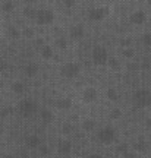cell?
Instances as JSON below:
<instances>
[{
	"mask_svg": "<svg viewBox=\"0 0 151 158\" xmlns=\"http://www.w3.org/2000/svg\"><path fill=\"white\" fill-rule=\"evenodd\" d=\"M54 19H56V15H54V12L51 10V9H37V15H35V23L38 25V27H49L51 23L54 22Z\"/></svg>",
	"mask_w": 151,
	"mask_h": 158,
	"instance_id": "cell-6",
	"label": "cell"
},
{
	"mask_svg": "<svg viewBox=\"0 0 151 158\" xmlns=\"http://www.w3.org/2000/svg\"><path fill=\"white\" fill-rule=\"evenodd\" d=\"M122 116H123V111H122V108H119V107H113L110 110V113H109V117L112 118V120H120Z\"/></svg>",
	"mask_w": 151,
	"mask_h": 158,
	"instance_id": "cell-26",
	"label": "cell"
},
{
	"mask_svg": "<svg viewBox=\"0 0 151 158\" xmlns=\"http://www.w3.org/2000/svg\"><path fill=\"white\" fill-rule=\"evenodd\" d=\"M40 117L43 120V123H51L54 120V113L50 108H41L40 110Z\"/></svg>",
	"mask_w": 151,
	"mask_h": 158,
	"instance_id": "cell-19",
	"label": "cell"
},
{
	"mask_svg": "<svg viewBox=\"0 0 151 158\" xmlns=\"http://www.w3.org/2000/svg\"><path fill=\"white\" fill-rule=\"evenodd\" d=\"M132 149H134L135 154H144L148 151V142L144 139V138H140V139H136L134 145H132Z\"/></svg>",
	"mask_w": 151,
	"mask_h": 158,
	"instance_id": "cell-14",
	"label": "cell"
},
{
	"mask_svg": "<svg viewBox=\"0 0 151 158\" xmlns=\"http://www.w3.org/2000/svg\"><path fill=\"white\" fill-rule=\"evenodd\" d=\"M126 69H128V70H131V72H135V70H138V69H140V63L129 62L128 64H126Z\"/></svg>",
	"mask_w": 151,
	"mask_h": 158,
	"instance_id": "cell-32",
	"label": "cell"
},
{
	"mask_svg": "<svg viewBox=\"0 0 151 158\" xmlns=\"http://www.w3.org/2000/svg\"><path fill=\"white\" fill-rule=\"evenodd\" d=\"M24 72H25V76L29 79H34L37 75L40 73V66L37 63L34 62H29L25 64V69H24Z\"/></svg>",
	"mask_w": 151,
	"mask_h": 158,
	"instance_id": "cell-13",
	"label": "cell"
},
{
	"mask_svg": "<svg viewBox=\"0 0 151 158\" xmlns=\"http://www.w3.org/2000/svg\"><path fill=\"white\" fill-rule=\"evenodd\" d=\"M145 124H147V127H148V126H150V127H151V118H147Z\"/></svg>",
	"mask_w": 151,
	"mask_h": 158,
	"instance_id": "cell-38",
	"label": "cell"
},
{
	"mask_svg": "<svg viewBox=\"0 0 151 158\" xmlns=\"http://www.w3.org/2000/svg\"><path fill=\"white\" fill-rule=\"evenodd\" d=\"M150 21H151V16H150Z\"/></svg>",
	"mask_w": 151,
	"mask_h": 158,
	"instance_id": "cell-41",
	"label": "cell"
},
{
	"mask_svg": "<svg viewBox=\"0 0 151 158\" xmlns=\"http://www.w3.org/2000/svg\"><path fill=\"white\" fill-rule=\"evenodd\" d=\"M56 108L57 110H60V111H67V110H71L73 106V101L69 98V97H60V98H57L56 100Z\"/></svg>",
	"mask_w": 151,
	"mask_h": 158,
	"instance_id": "cell-12",
	"label": "cell"
},
{
	"mask_svg": "<svg viewBox=\"0 0 151 158\" xmlns=\"http://www.w3.org/2000/svg\"><path fill=\"white\" fill-rule=\"evenodd\" d=\"M37 149H38L40 151V154H41V155H49V154H50V148L47 147V145H40L38 148H37Z\"/></svg>",
	"mask_w": 151,
	"mask_h": 158,
	"instance_id": "cell-33",
	"label": "cell"
},
{
	"mask_svg": "<svg viewBox=\"0 0 151 158\" xmlns=\"http://www.w3.org/2000/svg\"><path fill=\"white\" fill-rule=\"evenodd\" d=\"M0 35H2V28H0Z\"/></svg>",
	"mask_w": 151,
	"mask_h": 158,
	"instance_id": "cell-40",
	"label": "cell"
},
{
	"mask_svg": "<svg viewBox=\"0 0 151 158\" xmlns=\"http://www.w3.org/2000/svg\"><path fill=\"white\" fill-rule=\"evenodd\" d=\"M106 66L110 69L112 72H119V70H122V60L116 56H110L109 60H107Z\"/></svg>",
	"mask_w": 151,
	"mask_h": 158,
	"instance_id": "cell-15",
	"label": "cell"
},
{
	"mask_svg": "<svg viewBox=\"0 0 151 158\" xmlns=\"http://www.w3.org/2000/svg\"><path fill=\"white\" fill-rule=\"evenodd\" d=\"M13 9H15V5H13V2L7 0V2H5V3H3V10H5V12H12Z\"/></svg>",
	"mask_w": 151,
	"mask_h": 158,
	"instance_id": "cell-31",
	"label": "cell"
},
{
	"mask_svg": "<svg viewBox=\"0 0 151 158\" xmlns=\"http://www.w3.org/2000/svg\"><path fill=\"white\" fill-rule=\"evenodd\" d=\"M109 57H110V54H109V51H107L104 45L97 44L93 47V50H91V62L94 63L95 66H98V68L106 66Z\"/></svg>",
	"mask_w": 151,
	"mask_h": 158,
	"instance_id": "cell-3",
	"label": "cell"
},
{
	"mask_svg": "<svg viewBox=\"0 0 151 158\" xmlns=\"http://www.w3.org/2000/svg\"><path fill=\"white\" fill-rule=\"evenodd\" d=\"M22 158H29V157H28V154L24 152V154H22Z\"/></svg>",
	"mask_w": 151,
	"mask_h": 158,
	"instance_id": "cell-39",
	"label": "cell"
},
{
	"mask_svg": "<svg viewBox=\"0 0 151 158\" xmlns=\"http://www.w3.org/2000/svg\"><path fill=\"white\" fill-rule=\"evenodd\" d=\"M25 145L28 149H37L41 145V139L38 135H28L25 138Z\"/></svg>",
	"mask_w": 151,
	"mask_h": 158,
	"instance_id": "cell-17",
	"label": "cell"
},
{
	"mask_svg": "<svg viewBox=\"0 0 151 158\" xmlns=\"http://www.w3.org/2000/svg\"><path fill=\"white\" fill-rule=\"evenodd\" d=\"M60 130H62V135H63V136H69L73 132V124L69 123V122H66V123L62 124V129Z\"/></svg>",
	"mask_w": 151,
	"mask_h": 158,
	"instance_id": "cell-27",
	"label": "cell"
},
{
	"mask_svg": "<svg viewBox=\"0 0 151 158\" xmlns=\"http://www.w3.org/2000/svg\"><path fill=\"white\" fill-rule=\"evenodd\" d=\"M98 89L95 86H85L84 89L81 91V100L85 102V104H94L97 100H98Z\"/></svg>",
	"mask_w": 151,
	"mask_h": 158,
	"instance_id": "cell-8",
	"label": "cell"
},
{
	"mask_svg": "<svg viewBox=\"0 0 151 158\" xmlns=\"http://www.w3.org/2000/svg\"><path fill=\"white\" fill-rule=\"evenodd\" d=\"M85 37V27L82 23H76L69 28V38L72 41H81Z\"/></svg>",
	"mask_w": 151,
	"mask_h": 158,
	"instance_id": "cell-11",
	"label": "cell"
},
{
	"mask_svg": "<svg viewBox=\"0 0 151 158\" xmlns=\"http://www.w3.org/2000/svg\"><path fill=\"white\" fill-rule=\"evenodd\" d=\"M40 54H41L43 60H51L54 57V48L49 44H44L41 45V48H40Z\"/></svg>",
	"mask_w": 151,
	"mask_h": 158,
	"instance_id": "cell-18",
	"label": "cell"
},
{
	"mask_svg": "<svg viewBox=\"0 0 151 158\" xmlns=\"http://www.w3.org/2000/svg\"><path fill=\"white\" fill-rule=\"evenodd\" d=\"M81 70H82V68H81V64L76 62H65L60 66V69H59L60 75L66 79L78 78L79 75H81Z\"/></svg>",
	"mask_w": 151,
	"mask_h": 158,
	"instance_id": "cell-5",
	"label": "cell"
},
{
	"mask_svg": "<svg viewBox=\"0 0 151 158\" xmlns=\"http://www.w3.org/2000/svg\"><path fill=\"white\" fill-rule=\"evenodd\" d=\"M9 35H11L13 40L21 38V29H18L16 27H11V28H9Z\"/></svg>",
	"mask_w": 151,
	"mask_h": 158,
	"instance_id": "cell-29",
	"label": "cell"
},
{
	"mask_svg": "<svg viewBox=\"0 0 151 158\" xmlns=\"http://www.w3.org/2000/svg\"><path fill=\"white\" fill-rule=\"evenodd\" d=\"M147 19H148V15H147L144 10H134L131 15H129V22L132 23V25H136V27H141V25H144L147 22Z\"/></svg>",
	"mask_w": 151,
	"mask_h": 158,
	"instance_id": "cell-9",
	"label": "cell"
},
{
	"mask_svg": "<svg viewBox=\"0 0 151 158\" xmlns=\"http://www.w3.org/2000/svg\"><path fill=\"white\" fill-rule=\"evenodd\" d=\"M97 139L104 147L113 145L116 142V139H118V132H116V129L113 126H104V127H101L97 132Z\"/></svg>",
	"mask_w": 151,
	"mask_h": 158,
	"instance_id": "cell-2",
	"label": "cell"
},
{
	"mask_svg": "<svg viewBox=\"0 0 151 158\" xmlns=\"http://www.w3.org/2000/svg\"><path fill=\"white\" fill-rule=\"evenodd\" d=\"M132 44H134V41H132V38H122L120 41H119V45L122 47V48H126V47H132Z\"/></svg>",
	"mask_w": 151,
	"mask_h": 158,
	"instance_id": "cell-30",
	"label": "cell"
},
{
	"mask_svg": "<svg viewBox=\"0 0 151 158\" xmlns=\"http://www.w3.org/2000/svg\"><path fill=\"white\" fill-rule=\"evenodd\" d=\"M18 111L25 118L32 117V116H35L37 111H38V104H37V101L32 100V98H25V100H22V101L19 102Z\"/></svg>",
	"mask_w": 151,
	"mask_h": 158,
	"instance_id": "cell-4",
	"label": "cell"
},
{
	"mask_svg": "<svg viewBox=\"0 0 151 158\" xmlns=\"http://www.w3.org/2000/svg\"><path fill=\"white\" fill-rule=\"evenodd\" d=\"M12 92H15V94H18V95L24 94V92H25V85H24V82H21V81H15V82L12 84Z\"/></svg>",
	"mask_w": 151,
	"mask_h": 158,
	"instance_id": "cell-24",
	"label": "cell"
},
{
	"mask_svg": "<svg viewBox=\"0 0 151 158\" xmlns=\"http://www.w3.org/2000/svg\"><path fill=\"white\" fill-rule=\"evenodd\" d=\"M73 149V145L72 142L69 141V139H60V141L57 142L56 145V151L59 155H62V157H67V155H71V152H72Z\"/></svg>",
	"mask_w": 151,
	"mask_h": 158,
	"instance_id": "cell-10",
	"label": "cell"
},
{
	"mask_svg": "<svg viewBox=\"0 0 151 158\" xmlns=\"http://www.w3.org/2000/svg\"><path fill=\"white\" fill-rule=\"evenodd\" d=\"M62 5L65 6V7H67V9H71V7H73V6L76 5V0H60Z\"/></svg>",
	"mask_w": 151,
	"mask_h": 158,
	"instance_id": "cell-34",
	"label": "cell"
},
{
	"mask_svg": "<svg viewBox=\"0 0 151 158\" xmlns=\"http://www.w3.org/2000/svg\"><path fill=\"white\" fill-rule=\"evenodd\" d=\"M95 127H97V122H95V118H93V117H87L81 122V129L84 130V132H87V133L94 132Z\"/></svg>",
	"mask_w": 151,
	"mask_h": 158,
	"instance_id": "cell-16",
	"label": "cell"
},
{
	"mask_svg": "<svg viewBox=\"0 0 151 158\" xmlns=\"http://www.w3.org/2000/svg\"><path fill=\"white\" fill-rule=\"evenodd\" d=\"M132 102L138 108H148L151 107V91L148 88H140L134 92Z\"/></svg>",
	"mask_w": 151,
	"mask_h": 158,
	"instance_id": "cell-1",
	"label": "cell"
},
{
	"mask_svg": "<svg viewBox=\"0 0 151 158\" xmlns=\"http://www.w3.org/2000/svg\"><path fill=\"white\" fill-rule=\"evenodd\" d=\"M135 155H136V154H135L134 151H126V152L123 154V157L125 158H135Z\"/></svg>",
	"mask_w": 151,
	"mask_h": 158,
	"instance_id": "cell-35",
	"label": "cell"
},
{
	"mask_svg": "<svg viewBox=\"0 0 151 158\" xmlns=\"http://www.w3.org/2000/svg\"><path fill=\"white\" fill-rule=\"evenodd\" d=\"M35 29L32 28V27H25L24 29H21V37H24V38L27 40H32L35 38Z\"/></svg>",
	"mask_w": 151,
	"mask_h": 158,
	"instance_id": "cell-21",
	"label": "cell"
},
{
	"mask_svg": "<svg viewBox=\"0 0 151 158\" xmlns=\"http://www.w3.org/2000/svg\"><path fill=\"white\" fill-rule=\"evenodd\" d=\"M6 64H7V63H6L5 60H3V59L0 57V70H3V69L6 68Z\"/></svg>",
	"mask_w": 151,
	"mask_h": 158,
	"instance_id": "cell-37",
	"label": "cell"
},
{
	"mask_svg": "<svg viewBox=\"0 0 151 158\" xmlns=\"http://www.w3.org/2000/svg\"><path fill=\"white\" fill-rule=\"evenodd\" d=\"M67 45H69V41H67V38L65 35H60V37H57L54 40V48H57V50L60 51L67 50Z\"/></svg>",
	"mask_w": 151,
	"mask_h": 158,
	"instance_id": "cell-20",
	"label": "cell"
},
{
	"mask_svg": "<svg viewBox=\"0 0 151 158\" xmlns=\"http://www.w3.org/2000/svg\"><path fill=\"white\" fill-rule=\"evenodd\" d=\"M106 97H107V100H109V101H112V102L119 101V92H118L116 88H107Z\"/></svg>",
	"mask_w": 151,
	"mask_h": 158,
	"instance_id": "cell-22",
	"label": "cell"
},
{
	"mask_svg": "<svg viewBox=\"0 0 151 158\" xmlns=\"http://www.w3.org/2000/svg\"><path fill=\"white\" fill-rule=\"evenodd\" d=\"M109 15V9H107L106 6H98V7H93L88 10L87 13V18L90 19L91 22H101V21H104Z\"/></svg>",
	"mask_w": 151,
	"mask_h": 158,
	"instance_id": "cell-7",
	"label": "cell"
},
{
	"mask_svg": "<svg viewBox=\"0 0 151 158\" xmlns=\"http://www.w3.org/2000/svg\"><path fill=\"white\" fill-rule=\"evenodd\" d=\"M141 43H142V45L151 48V32H145V34L142 35L141 37Z\"/></svg>",
	"mask_w": 151,
	"mask_h": 158,
	"instance_id": "cell-28",
	"label": "cell"
},
{
	"mask_svg": "<svg viewBox=\"0 0 151 158\" xmlns=\"http://www.w3.org/2000/svg\"><path fill=\"white\" fill-rule=\"evenodd\" d=\"M135 56H136V51H135L134 47H126V48H122V57L123 59H126V60H132Z\"/></svg>",
	"mask_w": 151,
	"mask_h": 158,
	"instance_id": "cell-23",
	"label": "cell"
},
{
	"mask_svg": "<svg viewBox=\"0 0 151 158\" xmlns=\"http://www.w3.org/2000/svg\"><path fill=\"white\" fill-rule=\"evenodd\" d=\"M24 16L27 18V19H35V15H37V9L32 7V6H27V7H24Z\"/></svg>",
	"mask_w": 151,
	"mask_h": 158,
	"instance_id": "cell-25",
	"label": "cell"
},
{
	"mask_svg": "<svg viewBox=\"0 0 151 158\" xmlns=\"http://www.w3.org/2000/svg\"><path fill=\"white\" fill-rule=\"evenodd\" d=\"M87 158H103V155H101V154H98V152H93V154H90Z\"/></svg>",
	"mask_w": 151,
	"mask_h": 158,
	"instance_id": "cell-36",
	"label": "cell"
}]
</instances>
